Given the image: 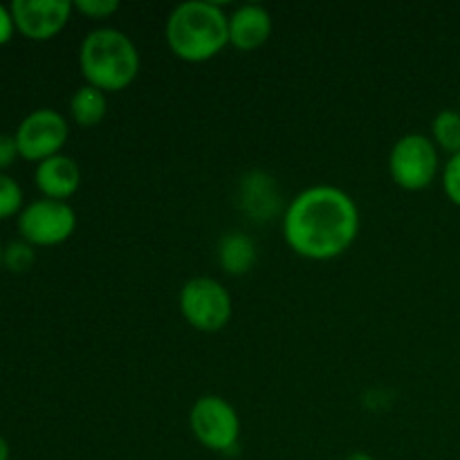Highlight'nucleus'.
<instances>
[{
  "instance_id": "obj_1",
  "label": "nucleus",
  "mask_w": 460,
  "mask_h": 460,
  "mask_svg": "<svg viewBox=\"0 0 460 460\" xmlns=\"http://www.w3.org/2000/svg\"><path fill=\"white\" fill-rule=\"evenodd\" d=\"M358 236V202L332 184L304 189L283 211V238L301 259L335 261L353 247Z\"/></svg>"
},
{
  "instance_id": "obj_2",
  "label": "nucleus",
  "mask_w": 460,
  "mask_h": 460,
  "mask_svg": "<svg viewBox=\"0 0 460 460\" xmlns=\"http://www.w3.org/2000/svg\"><path fill=\"white\" fill-rule=\"evenodd\" d=\"M229 13L214 0H187L166 18V45L184 63H207L229 45Z\"/></svg>"
},
{
  "instance_id": "obj_3",
  "label": "nucleus",
  "mask_w": 460,
  "mask_h": 460,
  "mask_svg": "<svg viewBox=\"0 0 460 460\" xmlns=\"http://www.w3.org/2000/svg\"><path fill=\"white\" fill-rule=\"evenodd\" d=\"M142 57L126 31L115 27H97L88 31L79 45V70L85 84L102 93H121L135 84Z\"/></svg>"
},
{
  "instance_id": "obj_4",
  "label": "nucleus",
  "mask_w": 460,
  "mask_h": 460,
  "mask_svg": "<svg viewBox=\"0 0 460 460\" xmlns=\"http://www.w3.org/2000/svg\"><path fill=\"white\" fill-rule=\"evenodd\" d=\"M178 308L184 322L200 332H218L232 322V295L211 277H193L180 288Z\"/></svg>"
},
{
  "instance_id": "obj_5",
  "label": "nucleus",
  "mask_w": 460,
  "mask_h": 460,
  "mask_svg": "<svg viewBox=\"0 0 460 460\" xmlns=\"http://www.w3.org/2000/svg\"><path fill=\"white\" fill-rule=\"evenodd\" d=\"M440 171L438 146L422 133H407L391 146L389 175L404 191H425Z\"/></svg>"
},
{
  "instance_id": "obj_6",
  "label": "nucleus",
  "mask_w": 460,
  "mask_h": 460,
  "mask_svg": "<svg viewBox=\"0 0 460 460\" xmlns=\"http://www.w3.org/2000/svg\"><path fill=\"white\" fill-rule=\"evenodd\" d=\"M189 429L202 447L218 454H232L241 443L238 411L220 395H202L189 411Z\"/></svg>"
},
{
  "instance_id": "obj_7",
  "label": "nucleus",
  "mask_w": 460,
  "mask_h": 460,
  "mask_svg": "<svg viewBox=\"0 0 460 460\" xmlns=\"http://www.w3.org/2000/svg\"><path fill=\"white\" fill-rule=\"evenodd\" d=\"M75 229L76 211L63 200L40 198L18 214V232L30 245H61L75 234Z\"/></svg>"
},
{
  "instance_id": "obj_8",
  "label": "nucleus",
  "mask_w": 460,
  "mask_h": 460,
  "mask_svg": "<svg viewBox=\"0 0 460 460\" xmlns=\"http://www.w3.org/2000/svg\"><path fill=\"white\" fill-rule=\"evenodd\" d=\"M13 137H16L21 157L30 162H43L61 153L70 137V126L58 111L39 108L18 124Z\"/></svg>"
},
{
  "instance_id": "obj_9",
  "label": "nucleus",
  "mask_w": 460,
  "mask_h": 460,
  "mask_svg": "<svg viewBox=\"0 0 460 460\" xmlns=\"http://www.w3.org/2000/svg\"><path fill=\"white\" fill-rule=\"evenodd\" d=\"M75 4L70 0H13L9 12L13 25L31 40H49L70 22Z\"/></svg>"
},
{
  "instance_id": "obj_10",
  "label": "nucleus",
  "mask_w": 460,
  "mask_h": 460,
  "mask_svg": "<svg viewBox=\"0 0 460 460\" xmlns=\"http://www.w3.org/2000/svg\"><path fill=\"white\" fill-rule=\"evenodd\" d=\"M229 45L238 52H254L272 36V13L263 4L247 3L229 13Z\"/></svg>"
},
{
  "instance_id": "obj_11",
  "label": "nucleus",
  "mask_w": 460,
  "mask_h": 460,
  "mask_svg": "<svg viewBox=\"0 0 460 460\" xmlns=\"http://www.w3.org/2000/svg\"><path fill=\"white\" fill-rule=\"evenodd\" d=\"M238 207L247 214V218L256 223H265L279 216L281 198L274 178L265 171H250L243 175L238 184Z\"/></svg>"
},
{
  "instance_id": "obj_12",
  "label": "nucleus",
  "mask_w": 460,
  "mask_h": 460,
  "mask_svg": "<svg viewBox=\"0 0 460 460\" xmlns=\"http://www.w3.org/2000/svg\"><path fill=\"white\" fill-rule=\"evenodd\" d=\"M36 187L49 200H63L75 196L81 187V169L70 155H58L48 157V160L39 162L36 166Z\"/></svg>"
},
{
  "instance_id": "obj_13",
  "label": "nucleus",
  "mask_w": 460,
  "mask_h": 460,
  "mask_svg": "<svg viewBox=\"0 0 460 460\" xmlns=\"http://www.w3.org/2000/svg\"><path fill=\"white\" fill-rule=\"evenodd\" d=\"M218 265L229 277H245L259 261L256 241L245 232H227L216 247Z\"/></svg>"
},
{
  "instance_id": "obj_14",
  "label": "nucleus",
  "mask_w": 460,
  "mask_h": 460,
  "mask_svg": "<svg viewBox=\"0 0 460 460\" xmlns=\"http://www.w3.org/2000/svg\"><path fill=\"white\" fill-rule=\"evenodd\" d=\"M108 112V94L94 85L84 84L70 97L72 121L81 128H94L103 121Z\"/></svg>"
},
{
  "instance_id": "obj_15",
  "label": "nucleus",
  "mask_w": 460,
  "mask_h": 460,
  "mask_svg": "<svg viewBox=\"0 0 460 460\" xmlns=\"http://www.w3.org/2000/svg\"><path fill=\"white\" fill-rule=\"evenodd\" d=\"M431 139L438 146V151L449 153V157L458 155L460 153V112L452 111H440L438 115L431 121Z\"/></svg>"
},
{
  "instance_id": "obj_16",
  "label": "nucleus",
  "mask_w": 460,
  "mask_h": 460,
  "mask_svg": "<svg viewBox=\"0 0 460 460\" xmlns=\"http://www.w3.org/2000/svg\"><path fill=\"white\" fill-rule=\"evenodd\" d=\"M22 207V189L9 175L0 173V220L9 218V216L21 214Z\"/></svg>"
},
{
  "instance_id": "obj_17",
  "label": "nucleus",
  "mask_w": 460,
  "mask_h": 460,
  "mask_svg": "<svg viewBox=\"0 0 460 460\" xmlns=\"http://www.w3.org/2000/svg\"><path fill=\"white\" fill-rule=\"evenodd\" d=\"M34 245H30L27 241L9 243L7 250L3 252V263L12 272H27L34 265Z\"/></svg>"
},
{
  "instance_id": "obj_18",
  "label": "nucleus",
  "mask_w": 460,
  "mask_h": 460,
  "mask_svg": "<svg viewBox=\"0 0 460 460\" xmlns=\"http://www.w3.org/2000/svg\"><path fill=\"white\" fill-rule=\"evenodd\" d=\"M75 9L84 16L93 18V21H108L119 12L121 4L117 0H76Z\"/></svg>"
},
{
  "instance_id": "obj_19",
  "label": "nucleus",
  "mask_w": 460,
  "mask_h": 460,
  "mask_svg": "<svg viewBox=\"0 0 460 460\" xmlns=\"http://www.w3.org/2000/svg\"><path fill=\"white\" fill-rule=\"evenodd\" d=\"M443 191L449 202L460 207V153L452 155L443 169Z\"/></svg>"
},
{
  "instance_id": "obj_20",
  "label": "nucleus",
  "mask_w": 460,
  "mask_h": 460,
  "mask_svg": "<svg viewBox=\"0 0 460 460\" xmlns=\"http://www.w3.org/2000/svg\"><path fill=\"white\" fill-rule=\"evenodd\" d=\"M21 155L18 153V144L13 135H0V171L9 169V166L16 162V157Z\"/></svg>"
},
{
  "instance_id": "obj_21",
  "label": "nucleus",
  "mask_w": 460,
  "mask_h": 460,
  "mask_svg": "<svg viewBox=\"0 0 460 460\" xmlns=\"http://www.w3.org/2000/svg\"><path fill=\"white\" fill-rule=\"evenodd\" d=\"M13 16L4 4H0V45L7 43L13 34Z\"/></svg>"
},
{
  "instance_id": "obj_22",
  "label": "nucleus",
  "mask_w": 460,
  "mask_h": 460,
  "mask_svg": "<svg viewBox=\"0 0 460 460\" xmlns=\"http://www.w3.org/2000/svg\"><path fill=\"white\" fill-rule=\"evenodd\" d=\"M344 460H376V458L367 452H353V454H349Z\"/></svg>"
},
{
  "instance_id": "obj_23",
  "label": "nucleus",
  "mask_w": 460,
  "mask_h": 460,
  "mask_svg": "<svg viewBox=\"0 0 460 460\" xmlns=\"http://www.w3.org/2000/svg\"><path fill=\"white\" fill-rule=\"evenodd\" d=\"M0 460H9V445L3 436H0Z\"/></svg>"
},
{
  "instance_id": "obj_24",
  "label": "nucleus",
  "mask_w": 460,
  "mask_h": 460,
  "mask_svg": "<svg viewBox=\"0 0 460 460\" xmlns=\"http://www.w3.org/2000/svg\"><path fill=\"white\" fill-rule=\"evenodd\" d=\"M3 252L4 250H3V247H0V265H3Z\"/></svg>"
},
{
  "instance_id": "obj_25",
  "label": "nucleus",
  "mask_w": 460,
  "mask_h": 460,
  "mask_svg": "<svg viewBox=\"0 0 460 460\" xmlns=\"http://www.w3.org/2000/svg\"><path fill=\"white\" fill-rule=\"evenodd\" d=\"M458 112H460V97H458Z\"/></svg>"
}]
</instances>
